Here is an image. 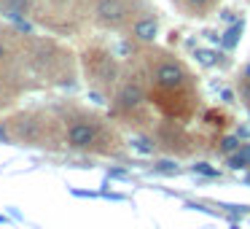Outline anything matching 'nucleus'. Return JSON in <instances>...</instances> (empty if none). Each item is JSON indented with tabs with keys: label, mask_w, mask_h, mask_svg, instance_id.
<instances>
[{
	"label": "nucleus",
	"mask_w": 250,
	"mask_h": 229,
	"mask_svg": "<svg viewBox=\"0 0 250 229\" xmlns=\"http://www.w3.org/2000/svg\"><path fill=\"white\" fill-rule=\"evenodd\" d=\"M86 70L94 81H100L103 87H113L119 81V65L116 60L103 49H92L86 51Z\"/></svg>",
	"instance_id": "1"
},
{
	"label": "nucleus",
	"mask_w": 250,
	"mask_h": 229,
	"mask_svg": "<svg viewBox=\"0 0 250 229\" xmlns=\"http://www.w3.org/2000/svg\"><path fill=\"white\" fill-rule=\"evenodd\" d=\"M67 143H70L73 148H78V151H97L100 143H103V137H100L97 124L76 119V121H70V127H67Z\"/></svg>",
	"instance_id": "2"
},
{
	"label": "nucleus",
	"mask_w": 250,
	"mask_h": 229,
	"mask_svg": "<svg viewBox=\"0 0 250 229\" xmlns=\"http://www.w3.org/2000/svg\"><path fill=\"white\" fill-rule=\"evenodd\" d=\"M129 14V0H97L94 3V22L103 27H116Z\"/></svg>",
	"instance_id": "3"
},
{
	"label": "nucleus",
	"mask_w": 250,
	"mask_h": 229,
	"mask_svg": "<svg viewBox=\"0 0 250 229\" xmlns=\"http://www.w3.org/2000/svg\"><path fill=\"white\" fill-rule=\"evenodd\" d=\"M153 78H156V87L162 89H183L188 81V70L175 60H162L153 70Z\"/></svg>",
	"instance_id": "4"
},
{
	"label": "nucleus",
	"mask_w": 250,
	"mask_h": 229,
	"mask_svg": "<svg viewBox=\"0 0 250 229\" xmlns=\"http://www.w3.org/2000/svg\"><path fill=\"white\" fill-rule=\"evenodd\" d=\"M143 100H146V92H143L140 84L126 81V84H121L119 92H116L113 108H116V114H124L126 116V114H135V111L143 105Z\"/></svg>",
	"instance_id": "5"
},
{
	"label": "nucleus",
	"mask_w": 250,
	"mask_h": 229,
	"mask_svg": "<svg viewBox=\"0 0 250 229\" xmlns=\"http://www.w3.org/2000/svg\"><path fill=\"white\" fill-rule=\"evenodd\" d=\"M156 35H159V22L153 17H148V14H143V17H137L132 22V38L140 41V44H153Z\"/></svg>",
	"instance_id": "6"
},
{
	"label": "nucleus",
	"mask_w": 250,
	"mask_h": 229,
	"mask_svg": "<svg viewBox=\"0 0 250 229\" xmlns=\"http://www.w3.org/2000/svg\"><path fill=\"white\" fill-rule=\"evenodd\" d=\"M229 167H250V146H239V151L229 154Z\"/></svg>",
	"instance_id": "7"
},
{
	"label": "nucleus",
	"mask_w": 250,
	"mask_h": 229,
	"mask_svg": "<svg viewBox=\"0 0 250 229\" xmlns=\"http://www.w3.org/2000/svg\"><path fill=\"white\" fill-rule=\"evenodd\" d=\"M239 146H242V143H239L237 137H223V140H221V151H223V154H234V151H239Z\"/></svg>",
	"instance_id": "8"
},
{
	"label": "nucleus",
	"mask_w": 250,
	"mask_h": 229,
	"mask_svg": "<svg viewBox=\"0 0 250 229\" xmlns=\"http://www.w3.org/2000/svg\"><path fill=\"white\" fill-rule=\"evenodd\" d=\"M183 3L191 8V11H205V8H210L215 0H183Z\"/></svg>",
	"instance_id": "9"
},
{
	"label": "nucleus",
	"mask_w": 250,
	"mask_h": 229,
	"mask_svg": "<svg viewBox=\"0 0 250 229\" xmlns=\"http://www.w3.org/2000/svg\"><path fill=\"white\" fill-rule=\"evenodd\" d=\"M239 30H242V22H237L231 30H229V33H226V38H223V44H226V46H234V44H237V38H239Z\"/></svg>",
	"instance_id": "10"
},
{
	"label": "nucleus",
	"mask_w": 250,
	"mask_h": 229,
	"mask_svg": "<svg viewBox=\"0 0 250 229\" xmlns=\"http://www.w3.org/2000/svg\"><path fill=\"white\" fill-rule=\"evenodd\" d=\"M239 94H242L245 105L250 108V78H242V84H239Z\"/></svg>",
	"instance_id": "11"
},
{
	"label": "nucleus",
	"mask_w": 250,
	"mask_h": 229,
	"mask_svg": "<svg viewBox=\"0 0 250 229\" xmlns=\"http://www.w3.org/2000/svg\"><path fill=\"white\" fill-rule=\"evenodd\" d=\"M8 57H11V51H8V46L3 44V41H0V62H6Z\"/></svg>",
	"instance_id": "12"
}]
</instances>
